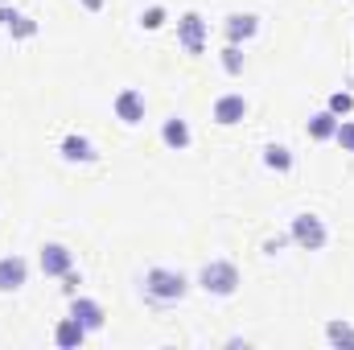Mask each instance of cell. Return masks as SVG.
<instances>
[{
  "mask_svg": "<svg viewBox=\"0 0 354 350\" xmlns=\"http://www.w3.org/2000/svg\"><path fill=\"white\" fill-rule=\"evenodd\" d=\"M223 71H227V75H243V50L231 46V42H227V50H223Z\"/></svg>",
  "mask_w": 354,
  "mask_h": 350,
  "instance_id": "obj_17",
  "label": "cell"
},
{
  "mask_svg": "<svg viewBox=\"0 0 354 350\" xmlns=\"http://www.w3.org/2000/svg\"><path fill=\"white\" fill-rule=\"evenodd\" d=\"M243 116H248V99H243V95H223V99H214V124L231 128V124H239Z\"/></svg>",
  "mask_w": 354,
  "mask_h": 350,
  "instance_id": "obj_6",
  "label": "cell"
},
{
  "mask_svg": "<svg viewBox=\"0 0 354 350\" xmlns=\"http://www.w3.org/2000/svg\"><path fill=\"white\" fill-rule=\"evenodd\" d=\"M8 33H12V37H33V33H37V25H33L29 17H21V12H17V17L8 21Z\"/></svg>",
  "mask_w": 354,
  "mask_h": 350,
  "instance_id": "obj_19",
  "label": "cell"
},
{
  "mask_svg": "<svg viewBox=\"0 0 354 350\" xmlns=\"http://www.w3.org/2000/svg\"><path fill=\"white\" fill-rule=\"evenodd\" d=\"M25 280H29V264L21 256H4L0 260V293H17Z\"/></svg>",
  "mask_w": 354,
  "mask_h": 350,
  "instance_id": "obj_7",
  "label": "cell"
},
{
  "mask_svg": "<svg viewBox=\"0 0 354 350\" xmlns=\"http://www.w3.org/2000/svg\"><path fill=\"white\" fill-rule=\"evenodd\" d=\"M288 239L297 243V248H305V252H322L326 248V239H330V231H326V223L317 219V214H297L292 219V231H288Z\"/></svg>",
  "mask_w": 354,
  "mask_h": 350,
  "instance_id": "obj_3",
  "label": "cell"
},
{
  "mask_svg": "<svg viewBox=\"0 0 354 350\" xmlns=\"http://www.w3.org/2000/svg\"><path fill=\"white\" fill-rule=\"evenodd\" d=\"M334 132H338V116L330 107L317 111V116H309V136L313 140H334Z\"/></svg>",
  "mask_w": 354,
  "mask_h": 350,
  "instance_id": "obj_14",
  "label": "cell"
},
{
  "mask_svg": "<svg viewBox=\"0 0 354 350\" xmlns=\"http://www.w3.org/2000/svg\"><path fill=\"white\" fill-rule=\"evenodd\" d=\"M161 140H165V145H169V149H177V153H181V149H189V140H194V136H189V124H185V120H165V128H161Z\"/></svg>",
  "mask_w": 354,
  "mask_h": 350,
  "instance_id": "obj_12",
  "label": "cell"
},
{
  "mask_svg": "<svg viewBox=\"0 0 354 350\" xmlns=\"http://www.w3.org/2000/svg\"><path fill=\"white\" fill-rule=\"evenodd\" d=\"M83 8H91V12H99V8H103V0H83Z\"/></svg>",
  "mask_w": 354,
  "mask_h": 350,
  "instance_id": "obj_23",
  "label": "cell"
},
{
  "mask_svg": "<svg viewBox=\"0 0 354 350\" xmlns=\"http://www.w3.org/2000/svg\"><path fill=\"white\" fill-rule=\"evenodd\" d=\"M62 157H66V161H83V165H87V161H95V145H91L87 136H75V132H71V136L62 140Z\"/></svg>",
  "mask_w": 354,
  "mask_h": 350,
  "instance_id": "obj_13",
  "label": "cell"
},
{
  "mask_svg": "<svg viewBox=\"0 0 354 350\" xmlns=\"http://www.w3.org/2000/svg\"><path fill=\"white\" fill-rule=\"evenodd\" d=\"M326 338H330V347L354 350V326L351 322H330V326H326Z\"/></svg>",
  "mask_w": 354,
  "mask_h": 350,
  "instance_id": "obj_16",
  "label": "cell"
},
{
  "mask_svg": "<svg viewBox=\"0 0 354 350\" xmlns=\"http://www.w3.org/2000/svg\"><path fill=\"white\" fill-rule=\"evenodd\" d=\"M0 4H8V0H0Z\"/></svg>",
  "mask_w": 354,
  "mask_h": 350,
  "instance_id": "obj_24",
  "label": "cell"
},
{
  "mask_svg": "<svg viewBox=\"0 0 354 350\" xmlns=\"http://www.w3.org/2000/svg\"><path fill=\"white\" fill-rule=\"evenodd\" d=\"M62 280H66V293H71V297H75V288H79V284H83V276H79V272H75V268H71V272H66V276H62Z\"/></svg>",
  "mask_w": 354,
  "mask_h": 350,
  "instance_id": "obj_22",
  "label": "cell"
},
{
  "mask_svg": "<svg viewBox=\"0 0 354 350\" xmlns=\"http://www.w3.org/2000/svg\"><path fill=\"white\" fill-rule=\"evenodd\" d=\"M351 107H354V95H346V91H334L330 95V111L334 116H351Z\"/></svg>",
  "mask_w": 354,
  "mask_h": 350,
  "instance_id": "obj_20",
  "label": "cell"
},
{
  "mask_svg": "<svg viewBox=\"0 0 354 350\" xmlns=\"http://www.w3.org/2000/svg\"><path fill=\"white\" fill-rule=\"evenodd\" d=\"M185 288H189V280H185L181 272H174V268H149V272H145V293H149L153 301H161V305L181 301Z\"/></svg>",
  "mask_w": 354,
  "mask_h": 350,
  "instance_id": "obj_1",
  "label": "cell"
},
{
  "mask_svg": "<svg viewBox=\"0 0 354 350\" xmlns=\"http://www.w3.org/2000/svg\"><path fill=\"white\" fill-rule=\"evenodd\" d=\"M54 342L62 350H79L87 342V326H83L79 317H62V322L54 326Z\"/></svg>",
  "mask_w": 354,
  "mask_h": 350,
  "instance_id": "obj_11",
  "label": "cell"
},
{
  "mask_svg": "<svg viewBox=\"0 0 354 350\" xmlns=\"http://www.w3.org/2000/svg\"><path fill=\"white\" fill-rule=\"evenodd\" d=\"M177 42L185 54H202L206 50V21L202 12H181L177 17Z\"/></svg>",
  "mask_w": 354,
  "mask_h": 350,
  "instance_id": "obj_4",
  "label": "cell"
},
{
  "mask_svg": "<svg viewBox=\"0 0 354 350\" xmlns=\"http://www.w3.org/2000/svg\"><path fill=\"white\" fill-rule=\"evenodd\" d=\"M71 268H75L71 248H62V243H46V248H41V272H46V276H66Z\"/></svg>",
  "mask_w": 354,
  "mask_h": 350,
  "instance_id": "obj_9",
  "label": "cell"
},
{
  "mask_svg": "<svg viewBox=\"0 0 354 350\" xmlns=\"http://www.w3.org/2000/svg\"><path fill=\"white\" fill-rule=\"evenodd\" d=\"M71 317H79V322L87 326V334L103 330V305L91 301V297H71Z\"/></svg>",
  "mask_w": 354,
  "mask_h": 350,
  "instance_id": "obj_10",
  "label": "cell"
},
{
  "mask_svg": "<svg viewBox=\"0 0 354 350\" xmlns=\"http://www.w3.org/2000/svg\"><path fill=\"white\" fill-rule=\"evenodd\" d=\"M334 140L342 145V153H354V120H338V132Z\"/></svg>",
  "mask_w": 354,
  "mask_h": 350,
  "instance_id": "obj_18",
  "label": "cell"
},
{
  "mask_svg": "<svg viewBox=\"0 0 354 350\" xmlns=\"http://www.w3.org/2000/svg\"><path fill=\"white\" fill-rule=\"evenodd\" d=\"M198 284H202L210 297H231V293L239 288V268H235L231 260H210L206 268H202Z\"/></svg>",
  "mask_w": 354,
  "mask_h": 350,
  "instance_id": "obj_2",
  "label": "cell"
},
{
  "mask_svg": "<svg viewBox=\"0 0 354 350\" xmlns=\"http://www.w3.org/2000/svg\"><path fill=\"white\" fill-rule=\"evenodd\" d=\"M140 25H145V29H161V25H165V8H161V4H157V8H149V12L140 17Z\"/></svg>",
  "mask_w": 354,
  "mask_h": 350,
  "instance_id": "obj_21",
  "label": "cell"
},
{
  "mask_svg": "<svg viewBox=\"0 0 354 350\" xmlns=\"http://www.w3.org/2000/svg\"><path fill=\"white\" fill-rule=\"evenodd\" d=\"M115 120H124V124H140V120H145V99H140V91L124 87L115 95Z\"/></svg>",
  "mask_w": 354,
  "mask_h": 350,
  "instance_id": "obj_8",
  "label": "cell"
},
{
  "mask_svg": "<svg viewBox=\"0 0 354 350\" xmlns=\"http://www.w3.org/2000/svg\"><path fill=\"white\" fill-rule=\"evenodd\" d=\"M223 29H227V42L239 46V42H248V37L260 33V17H256V12H231Z\"/></svg>",
  "mask_w": 354,
  "mask_h": 350,
  "instance_id": "obj_5",
  "label": "cell"
},
{
  "mask_svg": "<svg viewBox=\"0 0 354 350\" xmlns=\"http://www.w3.org/2000/svg\"><path fill=\"white\" fill-rule=\"evenodd\" d=\"M264 165L268 169H276V174H288V169H292V153H288L284 145H268L264 149Z\"/></svg>",
  "mask_w": 354,
  "mask_h": 350,
  "instance_id": "obj_15",
  "label": "cell"
}]
</instances>
